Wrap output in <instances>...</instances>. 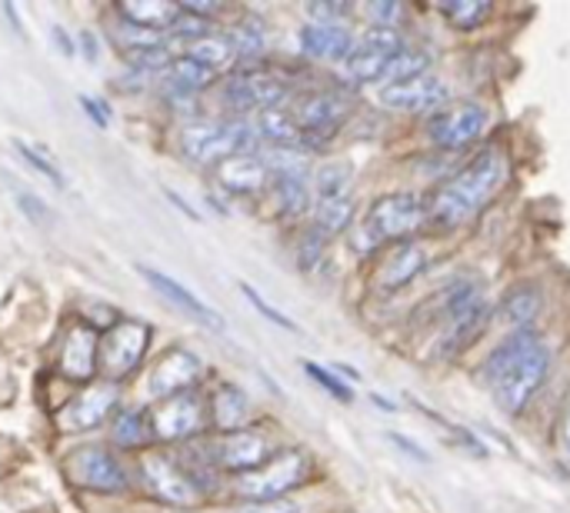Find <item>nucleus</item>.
Segmentation results:
<instances>
[{
    "mask_svg": "<svg viewBox=\"0 0 570 513\" xmlns=\"http://www.w3.org/2000/svg\"><path fill=\"white\" fill-rule=\"evenodd\" d=\"M150 341V327L140 320H120L114 324L104 337H100V351H97V371L107 381H120L130 371H137V364L144 361Z\"/></svg>",
    "mask_w": 570,
    "mask_h": 513,
    "instance_id": "423d86ee",
    "label": "nucleus"
},
{
    "mask_svg": "<svg viewBox=\"0 0 570 513\" xmlns=\"http://www.w3.org/2000/svg\"><path fill=\"white\" fill-rule=\"evenodd\" d=\"M438 10L461 30H474L484 17H491L488 0H451V3H441Z\"/></svg>",
    "mask_w": 570,
    "mask_h": 513,
    "instance_id": "72a5a7b5",
    "label": "nucleus"
},
{
    "mask_svg": "<svg viewBox=\"0 0 570 513\" xmlns=\"http://www.w3.org/2000/svg\"><path fill=\"white\" fill-rule=\"evenodd\" d=\"M210 80H214V70H207L204 63H197V60H190V57H177V60H170V67L164 70V83H167L177 97L197 93V90H204Z\"/></svg>",
    "mask_w": 570,
    "mask_h": 513,
    "instance_id": "393cba45",
    "label": "nucleus"
},
{
    "mask_svg": "<svg viewBox=\"0 0 570 513\" xmlns=\"http://www.w3.org/2000/svg\"><path fill=\"white\" fill-rule=\"evenodd\" d=\"M17 204H20V210H23L33 224H47V207H43L33 194H17Z\"/></svg>",
    "mask_w": 570,
    "mask_h": 513,
    "instance_id": "ea45409f",
    "label": "nucleus"
},
{
    "mask_svg": "<svg viewBox=\"0 0 570 513\" xmlns=\"http://www.w3.org/2000/svg\"><path fill=\"white\" fill-rule=\"evenodd\" d=\"M234 513H301L297 504H287V501H264V504H247Z\"/></svg>",
    "mask_w": 570,
    "mask_h": 513,
    "instance_id": "a19ab883",
    "label": "nucleus"
},
{
    "mask_svg": "<svg viewBox=\"0 0 570 513\" xmlns=\"http://www.w3.org/2000/svg\"><path fill=\"white\" fill-rule=\"evenodd\" d=\"M287 83L274 73L264 70H244L234 73L224 87V100L237 110H271V107H284L287 100Z\"/></svg>",
    "mask_w": 570,
    "mask_h": 513,
    "instance_id": "9b49d317",
    "label": "nucleus"
},
{
    "mask_svg": "<svg viewBox=\"0 0 570 513\" xmlns=\"http://www.w3.org/2000/svg\"><path fill=\"white\" fill-rule=\"evenodd\" d=\"M254 130H257L264 140L277 144V147H297V144L304 140V130H301V124H297L294 110H284V107L261 110V114H257Z\"/></svg>",
    "mask_w": 570,
    "mask_h": 513,
    "instance_id": "b1692460",
    "label": "nucleus"
},
{
    "mask_svg": "<svg viewBox=\"0 0 570 513\" xmlns=\"http://www.w3.org/2000/svg\"><path fill=\"white\" fill-rule=\"evenodd\" d=\"M538 307H541V297L531 287H521L508 294V300L501 304V317L514 327H524L538 317Z\"/></svg>",
    "mask_w": 570,
    "mask_h": 513,
    "instance_id": "473e14b6",
    "label": "nucleus"
},
{
    "mask_svg": "<svg viewBox=\"0 0 570 513\" xmlns=\"http://www.w3.org/2000/svg\"><path fill=\"white\" fill-rule=\"evenodd\" d=\"M80 103H83V110L97 120V127H107V124H110V110H107L104 103H97L94 97H80Z\"/></svg>",
    "mask_w": 570,
    "mask_h": 513,
    "instance_id": "37998d69",
    "label": "nucleus"
},
{
    "mask_svg": "<svg viewBox=\"0 0 570 513\" xmlns=\"http://www.w3.org/2000/svg\"><path fill=\"white\" fill-rule=\"evenodd\" d=\"M140 477L147 481L154 497L170 507H197L204 497V484L197 481V474L167 454H144Z\"/></svg>",
    "mask_w": 570,
    "mask_h": 513,
    "instance_id": "39448f33",
    "label": "nucleus"
},
{
    "mask_svg": "<svg viewBox=\"0 0 570 513\" xmlns=\"http://www.w3.org/2000/svg\"><path fill=\"white\" fill-rule=\"evenodd\" d=\"M53 37H57V43L63 47V53H73V47H70V40H67V33H63L60 27H53Z\"/></svg>",
    "mask_w": 570,
    "mask_h": 513,
    "instance_id": "de8ad7c7",
    "label": "nucleus"
},
{
    "mask_svg": "<svg viewBox=\"0 0 570 513\" xmlns=\"http://www.w3.org/2000/svg\"><path fill=\"white\" fill-rule=\"evenodd\" d=\"M230 43H234V53H244V57H257L267 43V30L257 17H244L234 30H230Z\"/></svg>",
    "mask_w": 570,
    "mask_h": 513,
    "instance_id": "f704fd0d",
    "label": "nucleus"
},
{
    "mask_svg": "<svg viewBox=\"0 0 570 513\" xmlns=\"http://www.w3.org/2000/svg\"><path fill=\"white\" fill-rule=\"evenodd\" d=\"M351 184H354V167L347 160H331V164L317 167V174H314L317 200L351 197Z\"/></svg>",
    "mask_w": 570,
    "mask_h": 513,
    "instance_id": "cd10ccee",
    "label": "nucleus"
},
{
    "mask_svg": "<svg viewBox=\"0 0 570 513\" xmlns=\"http://www.w3.org/2000/svg\"><path fill=\"white\" fill-rule=\"evenodd\" d=\"M250 417V401L240 387L234 384H220L214 401H210V424L220 431V434H234V431H244Z\"/></svg>",
    "mask_w": 570,
    "mask_h": 513,
    "instance_id": "4be33fe9",
    "label": "nucleus"
},
{
    "mask_svg": "<svg viewBox=\"0 0 570 513\" xmlns=\"http://www.w3.org/2000/svg\"><path fill=\"white\" fill-rule=\"evenodd\" d=\"M114 407H117V387L114 384H94L83 394H77L57 414V424L63 431H94L97 424H104L110 417Z\"/></svg>",
    "mask_w": 570,
    "mask_h": 513,
    "instance_id": "2eb2a0df",
    "label": "nucleus"
},
{
    "mask_svg": "<svg viewBox=\"0 0 570 513\" xmlns=\"http://www.w3.org/2000/svg\"><path fill=\"white\" fill-rule=\"evenodd\" d=\"M240 290H244V297H247V300H250V304H254L267 320H271V324H277V327H284V331H297V324H294L291 317H284L281 310H274V307H271V304H267L254 287H250V284H240Z\"/></svg>",
    "mask_w": 570,
    "mask_h": 513,
    "instance_id": "e433bc0d",
    "label": "nucleus"
},
{
    "mask_svg": "<svg viewBox=\"0 0 570 513\" xmlns=\"http://www.w3.org/2000/svg\"><path fill=\"white\" fill-rule=\"evenodd\" d=\"M304 371H307V374H311V377H314V381H317L324 391H331V394H334L341 404H351V387H344V384H341V381H337L331 371H324V367H317V364H311V361L304 364Z\"/></svg>",
    "mask_w": 570,
    "mask_h": 513,
    "instance_id": "4c0bfd02",
    "label": "nucleus"
},
{
    "mask_svg": "<svg viewBox=\"0 0 570 513\" xmlns=\"http://www.w3.org/2000/svg\"><path fill=\"white\" fill-rule=\"evenodd\" d=\"M354 220V200L351 197H334V200H317L314 204V227L324 237L341 234Z\"/></svg>",
    "mask_w": 570,
    "mask_h": 513,
    "instance_id": "c85d7f7f",
    "label": "nucleus"
},
{
    "mask_svg": "<svg viewBox=\"0 0 570 513\" xmlns=\"http://www.w3.org/2000/svg\"><path fill=\"white\" fill-rule=\"evenodd\" d=\"M80 40H83V50H87L83 57L94 63V60H97V40H94V33H80Z\"/></svg>",
    "mask_w": 570,
    "mask_h": 513,
    "instance_id": "a18cd8bd",
    "label": "nucleus"
},
{
    "mask_svg": "<svg viewBox=\"0 0 570 513\" xmlns=\"http://www.w3.org/2000/svg\"><path fill=\"white\" fill-rule=\"evenodd\" d=\"M424 267H428V250H424L417 240H404V244H397V247L387 254V260H384V267H381V274H377V284H381L384 290H401V287H407Z\"/></svg>",
    "mask_w": 570,
    "mask_h": 513,
    "instance_id": "412c9836",
    "label": "nucleus"
},
{
    "mask_svg": "<svg viewBox=\"0 0 570 513\" xmlns=\"http://www.w3.org/2000/svg\"><path fill=\"white\" fill-rule=\"evenodd\" d=\"M428 67H431V57L424 53V50H417V47H404L401 53H394L391 57V63H387V70H384V87H391V83H404V80H414V77H424L428 73Z\"/></svg>",
    "mask_w": 570,
    "mask_h": 513,
    "instance_id": "7c9ffc66",
    "label": "nucleus"
},
{
    "mask_svg": "<svg viewBox=\"0 0 570 513\" xmlns=\"http://www.w3.org/2000/svg\"><path fill=\"white\" fill-rule=\"evenodd\" d=\"M217 184L230 194H257L271 184V164L254 154H237L214 167Z\"/></svg>",
    "mask_w": 570,
    "mask_h": 513,
    "instance_id": "6ab92c4d",
    "label": "nucleus"
},
{
    "mask_svg": "<svg viewBox=\"0 0 570 513\" xmlns=\"http://www.w3.org/2000/svg\"><path fill=\"white\" fill-rule=\"evenodd\" d=\"M274 190H277V200L287 214H301L307 207V177H304V167H291V164H281L277 174H274Z\"/></svg>",
    "mask_w": 570,
    "mask_h": 513,
    "instance_id": "a878e982",
    "label": "nucleus"
},
{
    "mask_svg": "<svg viewBox=\"0 0 570 513\" xmlns=\"http://www.w3.org/2000/svg\"><path fill=\"white\" fill-rule=\"evenodd\" d=\"M137 274L157 290V294H164L174 307H180L184 314H190L194 320H200V324H207V327H214V331H224V320H220V314L214 310V307H207L194 290H187L184 284H177L174 277H167V274H160V270H154V267H137Z\"/></svg>",
    "mask_w": 570,
    "mask_h": 513,
    "instance_id": "a211bd4d",
    "label": "nucleus"
},
{
    "mask_svg": "<svg viewBox=\"0 0 570 513\" xmlns=\"http://www.w3.org/2000/svg\"><path fill=\"white\" fill-rule=\"evenodd\" d=\"M387 63H391V53H377V50H367V47L354 43L351 57L344 60V73L351 80H357V83H381Z\"/></svg>",
    "mask_w": 570,
    "mask_h": 513,
    "instance_id": "bb28decb",
    "label": "nucleus"
},
{
    "mask_svg": "<svg viewBox=\"0 0 570 513\" xmlns=\"http://www.w3.org/2000/svg\"><path fill=\"white\" fill-rule=\"evenodd\" d=\"M394 444H401V447H404V451H407V454H414V457H417V461H428V454H424V451H421V447H417V444H411V441H404V437H401V434H394Z\"/></svg>",
    "mask_w": 570,
    "mask_h": 513,
    "instance_id": "c03bdc74",
    "label": "nucleus"
},
{
    "mask_svg": "<svg viewBox=\"0 0 570 513\" xmlns=\"http://www.w3.org/2000/svg\"><path fill=\"white\" fill-rule=\"evenodd\" d=\"M200 374H204V364H200L190 351L174 347V351H167V354L154 364V371H150V394H154L157 401L190 394V387L200 381Z\"/></svg>",
    "mask_w": 570,
    "mask_h": 513,
    "instance_id": "4468645a",
    "label": "nucleus"
},
{
    "mask_svg": "<svg viewBox=\"0 0 570 513\" xmlns=\"http://www.w3.org/2000/svg\"><path fill=\"white\" fill-rule=\"evenodd\" d=\"M97 351H100V337L87 324H77L63 341L60 374L70 377V381H90L94 371H97Z\"/></svg>",
    "mask_w": 570,
    "mask_h": 513,
    "instance_id": "aec40b11",
    "label": "nucleus"
},
{
    "mask_svg": "<svg viewBox=\"0 0 570 513\" xmlns=\"http://www.w3.org/2000/svg\"><path fill=\"white\" fill-rule=\"evenodd\" d=\"M488 130V110L474 100L468 103H451L434 110V117L428 120V137L431 144L444 147V150H461L471 147L481 134Z\"/></svg>",
    "mask_w": 570,
    "mask_h": 513,
    "instance_id": "6e6552de",
    "label": "nucleus"
},
{
    "mask_svg": "<svg viewBox=\"0 0 570 513\" xmlns=\"http://www.w3.org/2000/svg\"><path fill=\"white\" fill-rule=\"evenodd\" d=\"M304 481H307V454L304 451H281L264 467L244 474L237 481V491L244 497H250L254 504H264V501H281L287 491H294Z\"/></svg>",
    "mask_w": 570,
    "mask_h": 513,
    "instance_id": "20e7f679",
    "label": "nucleus"
},
{
    "mask_svg": "<svg viewBox=\"0 0 570 513\" xmlns=\"http://www.w3.org/2000/svg\"><path fill=\"white\" fill-rule=\"evenodd\" d=\"M117 10L124 23L150 30V33H170L174 20L180 17L177 3H160V0H134V3H120Z\"/></svg>",
    "mask_w": 570,
    "mask_h": 513,
    "instance_id": "5701e85b",
    "label": "nucleus"
},
{
    "mask_svg": "<svg viewBox=\"0 0 570 513\" xmlns=\"http://www.w3.org/2000/svg\"><path fill=\"white\" fill-rule=\"evenodd\" d=\"M347 114H351V100H347L344 93H337V90L307 93V97L297 103V110H294V117H297L304 137H307V134H334V130L347 120Z\"/></svg>",
    "mask_w": 570,
    "mask_h": 513,
    "instance_id": "dca6fc26",
    "label": "nucleus"
},
{
    "mask_svg": "<svg viewBox=\"0 0 570 513\" xmlns=\"http://www.w3.org/2000/svg\"><path fill=\"white\" fill-rule=\"evenodd\" d=\"M451 97V87L444 77H434V73H424V77H414V80H404V83H391V87H381V103L391 107V110H401V114H424V110H441Z\"/></svg>",
    "mask_w": 570,
    "mask_h": 513,
    "instance_id": "ddd939ff",
    "label": "nucleus"
},
{
    "mask_svg": "<svg viewBox=\"0 0 570 513\" xmlns=\"http://www.w3.org/2000/svg\"><path fill=\"white\" fill-rule=\"evenodd\" d=\"M150 417V431L157 441H190L210 424V404H204L197 394H180L157 401Z\"/></svg>",
    "mask_w": 570,
    "mask_h": 513,
    "instance_id": "0eeeda50",
    "label": "nucleus"
},
{
    "mask_svg": "<svg viewBox=\"0 0 570 513\" xmlns=\"http://www.w3.org/2000/svg\"><path fill=\"white\" fill-rule=\"evenodd\" d=\"M254 147V130L247 124L234 120H200L184 127L180 134V150L194 164H224L237 154H250Z\"/></svg>",
    "mask_w": 570,
    "mask_h": 513,
    "instance_id": "7ed1b4c3",
    "label": "nucleus"
},
{
    "mask_svg": "<svg viewBox=\"0 0 570 513\" xmlns=\"http://www.w3.org/2000/svg\"><path fill=\"white\" fill-rule=\"evenodd\" d=\"M204 457L214 467L234 471V474L244 477V474L264 467L274 454H271V444H267L264 434H257V431H234V434H220L217 441H210Z\"/></svg>",
    "mask_w": 570,
    "mask_h": 513,
    "instance_id": "9d476101",
    "label": "nucleus"
},
{
    "mask_svg": "<svg viewBox=\"0 0 570 513\" xmlns=\"http://www.w3.org/2000/svg\"><path fill=\"white\" fill-rule=\"evenodd\" d=\"M297 43L307 57L314 60H331V63H344L354 50V37L351 30H344L341 23H324L314 20L307 27L297 30Z\"/></svg>",
    "mask_w": 570,
    "mask_h": 513,
    "instance_id": "f3484780",
    "label": "nucleus"
},
{
    "mask_svg": "<svg viewBox=\"0 0 570 513\" xmlns=\"http://www.w3.org/2000/svg\"><path fill=\"white\" fill-rule=\"evenodd\" d=\"M561 447H564V454L570 457V404L568 411H564V424H561Z\"/></svg>",
    "mask_w": 570,
    "mask_h": 513,
    "instance_id": "49530a36",
    "label": "nucleus"
},
{
    "mask_svg": "<svg viewBox=\"0 0 570 513\" xmlns=\"http://www.w3.org/2000/svg\"><path fill=\"white\" fill-rule=\"evenodd\" d=\"M187 57L197 60V63H204L207 70H217V67H224V63L234 60V43H230V37L207 33V37L187 43Z\"/></svg>",
    "mask_w": 570,
    "mask_h": 513,
    "instance_id": "2f4dec72",
    "label": "nucleus"
},
{
    "mask_svg": "<svg viewBox=\"0 0 570 513\" xmlns=\"http://www.w3.org/2000/svg\"><path fill=\"white\" fill-rule=\"evenodd\" d=\"M424 204L417 194H384L371 204L367 210V234L374 240H397L407 237L411 230L421 227L424 220Z\"/></svg>",
    "mask_w": 570,
    "mask_h": 513,
    "instance_id": "1a4fd4ad",
    "label": "nucleus"
},
{
    "mask_svg": "<svg viewBox=\"0 0 570 513\" xmlns=\"http://www.w3.org/2000/svg\"><path fill=\"white\" fill-rule=\"evenodd\" d=\"M551 371V351L531 331H514L484 364V381L504 414H521Z\"/></svg>",
    "mask_w": 570,
    "mask_h": 513,
    "instance_id": "f257e3e1",
    "label": "nucleus"
},
{
    "mask_svg": "<svg viewBox=\"0 0 570 513\" xmlns=\"http://www.w3.org/2000/svg\"><path fill=\"white\" fill-rule=\"evenodd\" d=\"M114 441L120 447H144L154 441V431H150V417L144 411H120L114 417V427H110Z\"/></svg>",
    "mask_w": 570,
    "mask_h": 513,
    "instance_id": "c756f323",
    "label": "nucleus"
},
{
    "mask_svg": "<svg viewBox=\"0 0 570 513\" xmlns=\"http://www.w3.org/2000/svg\"><path fill=\"white\" fill-rule=\"evenodd\" d=\"M67 471H70V477L80 487L97 491V494H117V491L127 487L124 464L110 451H104V447H80V451H73Z\"/></svg>",
    "mask_w": 570,
    "mask_h": 513,
    "instance_id": "f8f14e48",
    "label": "nucleus"
},
{
    "mask_svg": "<svg viewBox=\"0 0 570 513\" xmlns=\"http://www.w3.org/2000/svg\"><path fill=\"white\" fill-rule=\"evenodd\" d=\"M367 13L374 17V27H397V17H401V7L397 3H371Z\"/></svg>",
    "mask_w": 570,
    "mask_h": 513,
    "instance_id": "58836bf2",
    "label": "nucleus"
},
{
    "mask_svg": "<svg viewBox=\"0 0 570 513\" xmlns=\"http://www.w3.org/2000/svg\"><path fill=\"white\" fill-rule=\"evenodd\" d=\"M311 13L314 17H327L324 23H337V17L351 13V7L347 3H311Z\"/></svg>",
    "mask_w": 570,
    "mask_h": 513,
    "instance_id": "79ce46f5",
    "label": "nucleus"
},
{
    "mask_svg": "<svg viewBox=\"0 0 570 513\" xmlns=\"http://www.w3.org/2000/svg\"><path fill=\"white\" fill-rule=\"evenodd\" d=\"M501 184H504V157L498 150H484L461 174H454L444 187L434 190L428 214L444 227L464 224L498 194Z\"/></svg>",
    "mask_w": 570,
    "mask_h": 513,
    "instance_id": "f03ea898",
    "label": "nucleus"
},
{
    "mask_svg": "<svg viewBox=\"0 0 570 513\" xmlns=\"http://www.w3.org/2000/svg\"><path fill=\"white\" fill-rule=\"evenodd\" d=\"M13 150H17V154H20V157L37 170V174H43V177H47V180H53L57 187H67V180H63V174L57 170V164H53V160H47L40 150H33V147H30V144H23V140H13Z\"/></svg>",
    "mask_w": 570,
    "mask_h": 513,
    "instance_id": "c9c22d12",
    "label": "nucleus"
}]
</instances>
